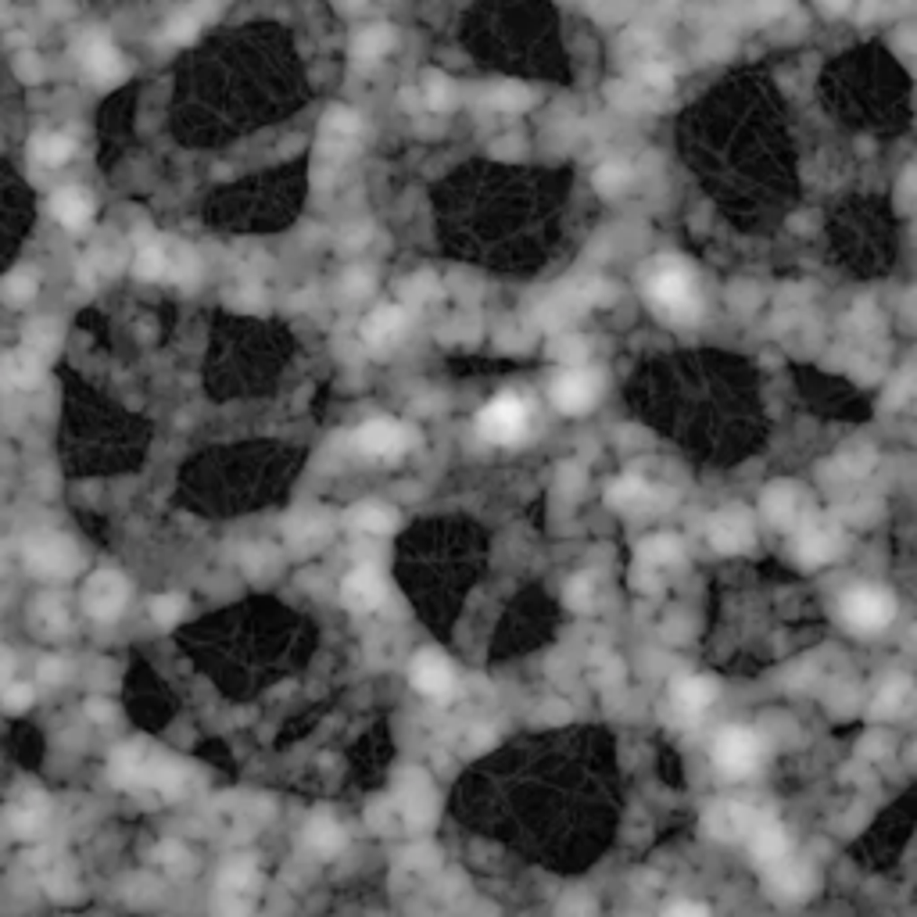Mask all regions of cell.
Here are the masks:
<instances>
[{"instance_id":"4316f807","label":"cell","mask_w":917,"mask_h":917,"mask_svg":"<svg viewBox=\"0 0 917 917\" xmlns=\"http://www.w3.org/2000/svg\"><path fill=\"white\" fill-rule=\"evenodd\" d=\"M198 14H180V18H173L169 22V29H165V40L169 43H191L194 36H198Z\"/></svg>"},{"instance_id":"6da1fadb","label":"cell","mask_w":917,"mask_h":917,"mask_svg":"<svg viewBox=\"0 0 917 917\" xmlns=\"http://www.w3.org/2000/svg\"><path fill=\"white\" fill-rule=\"evenodd\" d=\"M649 302L663 308L674 319H696L699 315V291H696V276L688 266L681 262H663L652 276H649Z\"/></svg>"},{"instance_id":"30bf717a","label":"cell","mask_w":917,"mask_h":917,"mask_svg":"<svg viewBox=\"0 0 917 917\" xmlns=\"http://www.w3.org/2000/svg\"><path fill=\"white\" fill-rule=\"evenodd\" d=\"M83 61H87V72H90L101 87H111V83H118V80L126 76V61H122L118 51H115L111 43H104V40H90V43L83 47Z\"/></svg>"},{"instance_id":"7c38bea8","label":"cell","mask_w":917,"mask_h":917,"mask_svg":"<svg viewBox=\"0 0 917 917\" xmlns=\"http://www.w3.org/2000/svg\"><path fill=\"white\" fill-rule=\"evenodd\" d=\"M402 330H406V312L398 305H380L366 323H362L366 344H377V348L395 344V341L402 337Z\"/></svg>"},{"instance_id":"74e56055","label":"cell","mask_w":917,"mask_h":917,"mask_svg":"<svg viewBox=\"0 0 917 917\" xmlns=\"http://www.w3.org/2000/svg\"><path fill=\"white\" fill-rule=\"evenodd\" d=\"M51 341H54V330H51V326H47V330L36 326V330L29 333V344H36V348H51Z\"/></svg>"},{"instance_id":"83f0119b","label":"cell","mask_w":917,"mask_h":917,"mask_svg":"<svg viewBox=\"0 0 917 917\" xmlns=\"http://www.w3.org/2000/svg\"><path fill=\"white\" fill-rule=\"evenodd\" d=\"M796 506H800V502H796V495H792L789 488H778V491H771V495H767V512H771V519L778 516L781 523H789V519H792V512H796Z\"/></svg>"},{"instance_id":"8d00e7d4","label":"cell","mask_w":917,"mask_h":917,"mask_svg":"<svg viewBox=\"0 0 917 917\" xmlns=\"http://www.w3.org/2000/svg\"><path fill=\"white\" fill-rule=\"evenodd\" d=\"M645 556H649V559H667V556H678V545H674L670 538H663V541H649Z\"/></svg>"},{"instance_id":"7402d4cb","label":"cell","mask_w":917,"mask_h":917,"mask_svg":"<svg viewBox=\"0 0 917 917\" xmlns=\"http://www.w3.org/2000/svg\"><path fill=\"white\" fill-rule=\"evenodd\" d=\"M351 516H355V523H359L362 530H370V534H388V530H395V512L388 510V506H380V502H362Z\"/></svg>"},{"instance_id":"d6986e66","label":"cell","mask_w":917,"mask_h":917,"mask_svg":"<svg viewBox=\"0 0 917 917\" xmlns=\"http://www.w3.org/2000/svg\"><path fill=\"white\" fill-rule=\"evenodd\" d=\"M0 377L14 388H33L40 380V359L33 351H11L0 359Z\"/></svg>"},{"instance_id":"e575fe53","label":"cell","mask_w":917,"mask_h":917,"mask_svg":"<svg viewBox=\"0 0 917 917\" xmlns=\"http://www.w3.org/2000/svg\"><path fill=\"white\" fill-rule=\"evenodd\" d=\"M645 83L652 87V90H670L674 87V76H670V69L667 65H645Z\"/></svg>"},{"instance_id":"3957f363","label":"cell","mask_w":917,"mask_h":917,"mask_svg":"<svg viewBox=\"0 0 917 917\" xmlns=\"http://www.w3.org/2000/svg\"><path fill=\"white\" fill-rule=\"evenodd\" d=\"M714 767L727 778H745L760 767V742L749 727H724L714 742Z\"/></svg>"},{"instance_id":"ba28073f","label":"cell","mask_w":917,"mask_h":917,"mask_svg":"<svg viewBox=\"0 0 917 917\" xmlns=\"http://www.w3.org/2000/svg\"><path fill=\"white\" fill-rule=\"evenodd\" d=\"M595 395H599V380L592 373H585V370L563 373L556 380V388H552V402H556L559 412H588L592 402H595Z\"/></svg>"},{"instance_id":"d6a6232c","label":"cell","mask_w":917,"mask_h":917,"mask_svg":"<svg viewBox=\"0 0 917 917\" xmlns=\"http://www.w3.org/2000/svg\"><path fill=\"white\" fill-rule=\"evenodd\" d=\"M623 183H627V169H623V165H603V169L595 173V187H599V191H610L613 194V191H620Z\"/></svg>"},{"instance_id":"7a4b0ae2","label":"cell","mask_w":917,"mask_h":917,"mask_svg":"<svg viewBox=\"0 0 917 917\" xmlns=\"http://www.w3.org/2000/svg\"><path fill=\"white\" fill-rule=\"evenodd\" d=\"M527 423H530V412H527V402L516 398V395H499L495 402L481 408L477 416V426L488 441L495 444H516L523 434H527Z\"/></svg>"},{"instance_id":"9a60e30c","label":"cell","mask_w":917,"mask_h":917,"mask_svg":"<svg viewBox=\"0 0 917 917\" xmlns=\"http://www.w3.org/2000/svg\"><path fill=\"white\" fill-rule=\"evenodd\" d=\"M753 530H749V519L742 512H720L714 523H710V541H714L720 552H735L742 545H749Z\"/></svg>"},{"instance_id":"e0dca14e","label":"cell","mask_w":917,"mask_h":917,"mask_svg":"<svg viewBox=\"0 0 917 917\" xmlns=\"http://www.w3.org/2000/svg\"><path fill=\"white\" fill-rule=\"evenodd\" d=\"M391 43H395L391 25H370V29H362V33L355 36L351 58H355L359 65H373V61H380V58L391 51Z\"/></svg>"},{"instance_id":"f35d334b","label":"cell","mask_w":917,"mask_h":917,"mask_svg":"<svg viewBox=\"0 0 917 917\" xmlns=\"http://www.w3.org/2000/svg\"><path fill=\"white\" fill-rule=\"evenodd\" d=\"M670 914H706V907H699V903H674Z\"/></svg>"},{"instance_id":"1f68e13d","label":"cell","mask_w":917,"mask_h":917,"mask_svg":"<svg viewBox=\"0 0 917 917\" xmlns=\"http://www.w3.org/2000/svg\"><path fill=\"white\" fill-rule=\"evenodd\" d=\"M495 104L506 108V111H516V108H527V104H530V94H527L523 87H516V83H506V87L495 90Z\"/></svg>"},{"instance_id":"277c9868","label":"cell","mask_w":917,"mask_h":917,"mask_svg":"<svg viewBox=\"0 0 917 917\" xmlns=\"http://www.w3.org/2000/svg\"><path fill=\"white\" fill-rule=\"evenodd\" d=\"M842 616H846V623L853 627V631H882V627H889L893 623V616H896V599L889 595V592H882V588H871V585H864V588H853V592H846V599H842Z\"/></svg>"},{"instance_id":"603a6c76","label":"cell","mask_w":917,"mask_h":917,"mask_svg":"<svg viewBox=\"0 0 917 917\" xmlns=\"http://www.w3.org/2000/svg\"><path fill=\"white\" fill-rule=\"evenodd\" d=\"M831 552H835V534L831 530H807L800 538V559L803 563H824V559H831Z\"/></svg>"},{"instance_id":"484cf974","label":"cell","mask_w":917,"mask_h":917,"mask_svg":"<svg viewBox=\"0 0 917 917\" xmlns=\"http://www.w3.org/2000/svg\"><path fill=\"white\" fill-rule=\"evenodd\" d=\"M165 269H169V258H165V251H162L158 244H151V248H144V251L136 255V276L158 280Z\"/></svg>"},{"instance_id":"52a82bcc","label":"cell","mask_w":917,"mask_h":917,"mask_svg":"<svg viewBox=\"0 0 917 917\" xmlns=\"http://www.w3.org/2000/svg\"><path fill=\"white\" fill-rule=\"evenodd\" d=\"M126 595H129V588H126V581H122L118 574H98V577H90V585H87V592H83V603H87V613H90V616L111 620V616L122 613Z\"/></svg>"},{"instance_id":"f546056e","label":"cell","mask_w":917,"mask_h":917,"mask_svg":"<svg viewBox=\"0 0 917 917\" xmlns=\"http://www.w3.org/2000/svg\"><path fill=\"white\" fill-rule=\"evenodd\" d=\"M423 94H426V104H430V108H448V101H452V87H448V80L437 76V72L426 76Z\"/></svg>"},{"instance_id":"ab89813d","label":"cell","mask_w":917,"mask_h":917,"mask_svg":"<svg viewBox=\"0 0 917 917\" xmlns=\"http://www.w3.org/2000/svg\"><path fill=\"white\" fill-rule=\"evenodd\" d=\"M760 11H763V14H767V18H771V14H778V11H785V0H763V4H760Z\"/></svg>"},{"instance_id":"d4e9b609","label":"cell","mask_w":917,"mask_h":917,"mask_svg":"<svg viewBox=\"0 0 917 917\" xmlns=\"http://www.w3.org/2000/svg\"><path fill=\"white\" fill-rule=\"evenodd\" d=\"M0 295H4V302H7V305H25V302L36 295V276H33V273H25V269H18V273H11V276L4 280Z\"/></svg>"},{"instance_id":"8fae6325","label":"cell","mask_w":917,"mask_h":917,"mask_svg":"<svg viewBox=\"0 0 917 917\" xmlns=\"http://www.w3.org/2000/svg\"><path fill=\"white\" fill-rule=\"evenodd\" d=\"M51 211H54V219H58L61 226L83 229V226L90 222V215H94V201H90V194H83L80 187H65V191H58V194L51 198Z\"/></svg>"},{"instance_id":"f1b7e54d","label":"cell","mask_w":917,"mask_h":917,"mask_svg":"<svg viewBox=\"0 0 917 917\" xmlns=\"http://www.w3.org/2000/svg\"><path fill=\"white\" fill-rule=\"evenodd\" d=\"M151 616H154L162 627H173V623L183 616V599H180V595H162V599H154Z\"/></svg>"},{"instance_id":"5bb4252c","label":"cell","mask_w":917,"mask_h":917,"mask_svg":"<svg viewBox=\"0 0 917 917\" xmlns=\"http://www.w3.org/2000/svg\"><path fill=\"white\" fill-rule=\"evenodd\" d=\"M710 703H714V685L706 678H681L674 685V706H678V714L699 716L710 710Z\"/></svg>"},{"instance_id":"5b68a950","label":"cell","mask_w":917,"mask_h":917,"mask_svg":"<svg viewBox=\"0 0 917 917\" xmlns=\"http://www.w3.org/2000/svg\"><path fill=\"white\" fill-rule=\"evenodd\" d=\"M359 448L370 455V459H380V463H395L402 459L408 448V426L395 423V419H370L362 423L359 430Z\"/></svg>"},{"instance_id":"d590c367","label":"cell","mask_w":917,"mask_h":917,"mask_svg":"<svg viewBox=\"0 0 917 917\" xmlns=\"http://www.w3.org/2000/svg\"><path fill=\"white\" fill-rule=\"evenodd\" d=\"M566 599H570V606H588V603H592V581H588V577H577V581H570V588H566Z\"/></svg>"},{"instance_id":"cb8c5ba5","label":"cell","mask_w":917,"mask_h":917,"mask_svg":"<svg viewBox=\"0 0 917 917\" xmlns=\"http://www.w3.org/2000/svg\"><path fill=\"white\" fill-rule=\"evenodd\" d=\"M308 842H312V849H319V853H337L341 842H344V835L337 831V824H333L330 817H315L312 828H308Z\"/></svg>"},{"instance_id":"ac0fdd59","label":"cell","mask_w":917,"mask_h":917,"mask_svg":"<svg viewBox=\"0 0 917 917\" xmlns=\"http://www.w3.org/2000/svg\"><path fill=\"white\" fill-rule=\"evenodd\" d=\"M756 820L760 817L753 814V810H745V807H738V803H720L710 814V828H714V835L738 838V835H749L756 828Z\"/></svg>"},{"instance_id":"2e32d148","label":"cell","mask_w":917,"mask_h":917,"mask_svg":"<svg viewBox=\"0 0 917 917\" xmlns=\"http://www.w3.org/2000/svg\"><path fill=\"white\" fill-rule=\"evenodd\" d=\"M749 838H753V853H756V860H763V864H781L785 860V849H789V838H785V831L778 828V824H771V820H756V828L749 831Z\"/></svg>"},{"instance_id":"60d3db41","label":"cell","mask_w":917,"mask_h":917,"mask_svg":"<svg viewBox=\"0 0 917 917\" xmlns=\"http://www.w3.org/2000/svg\"><path fill=\"white\" fill-rule=\"evenodd\" d=\"M849 0H824V7H831V11H842Z\"/></svg>"},{"instance_id":"836d02e7","label":"cell","mask_w":917,"mask_h":917,"mask_svg":"<svg viewBox=\"0 0 917 917\" xmlns=\"http://www.w3.org/2000/svg\"><path fill=\"white\" fill-rule=\"evenodd\" d=\"M33 706V688L29 685H11L7 692H4V710H29Z\"/></svg>"},{"instance_id":"44dd1931","label":"cell","mask_w":917,"mask_h":917,"mask_svg":"<svg viewBox=\"0 0 917 917\" xmlns=\"http://www.w3.org/2000/svg\"><path fill=\"white\" fill-rule=\"evenodd\" d=\"M645 499H649V488L641 477H620L610 488V506L616 510H638Z\"/></svg>"},{"instance_id":"9c48e42d","label":"cell","mask_w":917,"mask_h":917,"mask_svg":"<svg viewBox=\"0 0 917 917\" xmlns=\"http://www.w3.org/2000/svg\"><path fill=\"white\" fill-rule=\"evenodd\" d=\"M452 667H448V660L441 656V652H419L416 656V663H412V685L423 692V696H430V699H441V696H448V688H452Z\"/></svg>"},{"instance_id":"4fadbf2b","label":"cell","mask_w":917,"mask_h":917,"mask_svg":"<svg viewBox=\"0 0 917 917\" xmlns=\"http://www.w3.org/2000/svg\"><path fill=\"white\" fill-rule=\"evenodd\" d=\"M25 556H29V563L36 566V570H43V574H65V570H72L76 566V552L65 545V541H33L29 548H25Z\"/></svg>"},{"instance_id":"8992f818","label":"cell","mask_w":917,"mask_h":917,"mask_svg":"<svg viewBox=\"0 0 917 917\" xmlns=\"http://www.w3.org/2000/svg\"><path fill=\"white\" fill-rule=\"evenodd\" d=\"M341 599H344V606L355 613H373L384 606V599H388V581L380 577V570H373V566H359V570H351L348 577H344V585H341Z\"/></svg>"},{"instance_id":"ffe728a7","label":"cell","mask_w":917,"mask_h":917,"mask_svg":"<svg viewBox=\"0 0 917 917\" xmlns=\"http://www.w3.org/2000/svg\"><path fill=\"white\" fill-rule=\"evenodd\" d=\"M72 151H76V144L65 133H43L33 140V158L40 165H65L72 158Z\"/></svg>"},{"instance_id":"4dcf8cb0","label":"cell","mask_w":917,"mask_h":917,"mask_svg":"<svg viewBox=\"0 0 917 917\" xmlns=\"http://www.w3.org/2000/svg\"><path fill=\"white\" fill-rule=\"evenodd\" d=\"M326 129H330V133H341V136H351V133H359V115L348 111V108H333V111L326 115Z\"/></svg>"}]
</instances>
